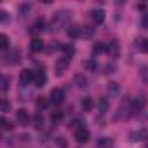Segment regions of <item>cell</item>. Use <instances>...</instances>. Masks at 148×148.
<instances>
[{"label": "cell", "instance_id": "cell-1", "mask_svg": "<svg viewBox=\"0 0 148 148\" xmlns=\"http://www.w3.org/2000/svg\"><path fill=\"white\" fill-rule=\"evenodd\" d=\"M68 16H70V12H66V11H61V12H58L54 18H52V30H59V26L63 25V23H66V19H68Z\"/></svg>", "mask_w": 148, "mask_h": 148}, {"label": "cell", "instance_id": "cell-2", "mask_svg": "<svg viewBox=\"0 0 148 148\" xmlns=\"http://www.w3.org/2000/svg\"><path fill=\"white\" fill-rule=\"evenodd\" d=\"M33 77H35V71H32V70H23L21 75H19L21 86L25 87V86H28V84H33Z\"/></svg>", "mask_w": 148, "mask_h": 148}, {"label": "cell", "instance_id": "cell-3", "mask_svg": "<svg viewBox=\"0 0 148 148\" xmlns=\"http://www.w3.org/2000/svg\"><path fill=\"white\" fill-rule=\"evenodd\" d=\"M75 141L77 143H86V141H89V138H91V134H89V131L86 129V127H79V129H75Z\"/></svg>", "mask_w": 148, "mask_h": 148}, {"label": "cell", "instance_id": "cell-4", "mask_svg": "<svg viewBox=\"0 0 148 148\" xmlns=\"http://www.w3.org/2000/svg\"><path fill=\"white\" fill-rule=\"evenodd\" d=\"M33 84L37 87H44L47 84V75L44 70H35V77H33Z\"/></svg>", "mask_w": 148, "mask_h": 148}, {"label": "cell", "instance_id": "cell-5", "mask_svg": "<svg viewBox=\"0 0 148 148\" xmlns=\"http://www.w3.org/2000/svg\"><path fill=\"white\" fill-rule=\"evenodd\" d=\"M51 103L52 105H59V103H63V99H64V91L63 89H59V87H56V89H52L51 91Z\"/></svg>", "mask_w": 148, "mask_h": 148}, {"label": "cell", "instance_id": "cell-6", "mask_svg": "<svg viewBox=\"0 0 148 148\" xmlns=\"http://www.w3.org/2000/svg\"><path fill=\"white\" fill-rule=\"evenodd\" d=\"M21 52H19V49H14V51H11L9 52V56H4V61L5 63H9V64H16V63H19V59H21V56H19Z\"/></svg>", "mask_w": 148, "mask_h": 148}, {"label": "cell", "instance_id": "cell-7", "mask_svg": "<svg viewBox=\"0 0 148 148\" xmlns=\"http://www.w3.org/2000/svg\"><path fill=\"white\" fill-rule=\"evenodd\" d=\"M68 61H70V59H66V58H61V59H58V61H56V64H54V71H56V75H63L64 70H66V66H68Z\"/></svg>", "mask_w": 148, "mask_h": 148}, {"label": "cell", "instance_id": "cell-8", "mask_svg": "<svg viewBox=\"0 0 148 148\" xmlns=\"http://www.w3.org/2000/svg\"><path fill=\"white\" fill-rule=\"evenodd\" d=\"M66 35L71 37V38H79L82 35V26H79V25H70L68 30H66Z\"/></svg>", "mask_w": 148, "mask_h": 148}, {"label": "cell", "instance_id": "cell-9", "mask_svg": "<svg viewBox=\"0 0 148 148\" xmlns=\"http://www.w3.org/2000/svg\"><path fill=\"white\" fill-rule=\"evenodd\" d=\"M106 52H108L112 58H119V54H120V47H119V42H117V40H112V42L108 44V47H106Z\"/></svg>", "mask_w": 148, "mask_h": 148}, {"label": "cell", "instance_id": "cell-10", "mask_svg": "<svg viewBox=\"0 0 148 148\" xmlns=\"http://www.w3.org/2000/svg\"><path fill=\"white\" fill-rule=\"evenodd\" d=\"M91 18H92L94 23L101 25V23L105 21V11H103V9H94V11L91 12Z\"/></svg>", "mask_w": 148, "mask_h": 148}, {"label": "cell", "instance_id": "cell-11", "mask_svg": "<svg viewBox=\"0 0 148 148\" xmlns=\"http://www.w3.org/2000/svg\"><path fill=\"white\" fill-rule=\"evenodd\" d=\"M16 119H18V122H19L21 125H26V124H28V120H30L28 112H26L25 108H21V110H18V112H16Z\"/></svg>", "mask_w": 148, "mask_h": 148}, {"label": "cell", "instance_id": "cell-12", "mask_svg": "<svg viewBox=\"0 0 148 148\" xmlns=\"http://www.w3.org/2000/svg\"><path fill=\"white\" fill-rule=\"evenodd\" d=\"M132 106H134V112H139V110H143L145 106H146V98L141 94V96H138L136 98V101L132 103Z\"/></svg>", "mask_w": 148, "mask_h": 148}, {"label": "cell", "instance_id": "cell-13", "mask_svg": "<svg viewBox=\"0 0 148 148\" xmlns=\"http://www.w3.org/2000/svg\"><path fill=\"white\" fill-rule=\"evenodd\" d=\"M80 106H82V112H91V110L94 108L92 98H84V99L80 101Z\"/></svg>", "mask_w": 148, "mask_h": 148}, {"label": "cell", "instance_id": "cell-14", "mask_svg": "<svg viewBox=\"0 0 148 148\" xmlns=\"http://www.w3.org/2000/svg\"><path fill=\"white\" fill-rule=\"evenodd\" d=\"M30 47H32V51H33V52H40V51L44 49V42H42L40 38H33V40H32V44H30Z\"/></svg>", "mask_w": 148, "mask_h": 148}, {"label": "cell", "instance_id": "cell-15", "mask_svg": "<svg viewBox=\"0 0 148 148\" xmlns=\"http://www.w3.org/2000/svg\"><path fill=\"white\" fill-rule=\"evenodd\" d=\"M33 127L35 129H42L44 127V117H42V113H35V117H33Z\"/></svg>", "mask_w": 148, "mask_h": 148}, {"label": "cell", "instance_id": "cell-16", "mask_svg": "<svg viewBox=\"0 0 148 148\" xmlns=\"http://www.w3.org/2000/svg\"><path fill=\"white\" fill-rule=\"evenodd\" d=\"M145 134H146V132H145V129H139V131L131 132V136H129V138H131V141H139V139H143V138H145Z\"/></svg>", "mask_w": 148, "mask_h": 148}, {"label": "cell", "instance_id": "cell-17", "mask_svg": "<svg viewBox=\"0 0 148 148\" xmlns=\"http://www.w3.org/2000/svg\"><path fill=\"white\" fill-rule=\"evenodd\" d=\"M75 84H77V87H86L87 86V79L79 73V75H75Z\"/></svg>", "mask_w": 148, "mask_h": 148}, {"label": "cell", "instance_id": "cell-18", "mask_svg": "<svg viewBox=\"0 0 148 148\" xmlns=\"http://www.w3.org/2000/svg\"><path fill=\"white\" fill-rule=\"evenodd\" d=\"M92 35H94V28H91V26H82V35H80V37L91 38Z\"/></svg>", "mask_w": 148, "mask_h": 148}, {"label": "cell", "instance_id": "cell-19", "mask_svg": "<svg viewBox=\"0 0 148 148\" xmlns=\"http://www.w3.org/2000/svg\"><path fill=\"white\" fill-rule=\"evenodd\" d=\"M119 91H120V87H119L117 82H110V84H108V92H110L112 96H117Z\"/></svg>", "mask_w": 148, "mask_h": 148}, {"label": "cell", "instance_id": "cell-20", "mask_svg": "<svg viewBox=\"0 0 148 148\" xmlns=\"http://www.w3.org/2000/svg\"><path fill=\"white\" fill-rule=\"evenodd\" d=\"M98 110H99V113H101V115L108 110V101H106L105 98H101V99L98 101Z\"/></svg>", "mask_w": 148, "mask_h": 148}, {"label": "cell", "instance_id": "cell-21", "mask_svg": "<svg viewBox=\"0 0 148 148\" xmlns=\"http://www.w3.org/2000/svg\"><path fill=\"white\" fill-rule=\"evenodd\" d=\"M61 119H63V112L56 110V112H52V113H51V122H52V124H58V122H61Z\"/></svg>", "mask_w": 148, "mask_h": 148}, {"label": "cell", "instance_id": "cell-22", "mask_svg": "<svg viewBox=\"0 0 148 148\" xmlns=\"http://www.w3.org/2000/svg\"><path fill=\"white\" fill-rule=\"evenodd\" d=\"M98 148H112V139L110 138H101L98 141Z\"/></svg>", "mask_w": 148, "mask_h": 148}, {"label": "cell", "instance_id": "cell-23", "mask_svg": "<svg viewBox=\"0 0 148 148\" xmlns=\"http://www.w3.org/2000/svg\"><path fill=\"white\" fill-rule=\"evenodd\" d=\"M63 52H64V58L70 59L73 56V52H75V47L73 45H63Z\"/></svg>", "mask_w": 148, "mask_h": 148}, {"label": "cell", "instance_id": "cell-24", "mask_svg": "<svg viewBox=\"0 0 148 148\" xmlns=\"http://www.w3.org/2000/svg\"><path fill=\"white\" fill-rule=\"evenodd\" d=\"M106 51V47L101 44V42H96L94 45H92V54H101V52H105Z\"/></svg>", "mask_w": 148, "mask_h": 148}, {"label": "cell", "instance_id": "cell-25", "mask_svg": "<svg viewBox=\"0 0 148 148\" xmlns=\"http://www.w3.org/2000/svg\"><path fill=\"white\" fill-rule=\"evenodd\" d=\"M47 105H49V101H47L44 96L37 98V108H38V110H44V108H47Z\"/></svg>", "mask_w": 148, "mask_h": 148}, {"label": "cell", "instance_id": "cell-26", "mask_svg": "<svg viewBox=\"0 0 148 148\" xmlns=\"http://www.w3.org/2000/svg\"><path fill=\"white\" fill-rule=\"evenodd\" d=\"M0 125H2V129H4V131H11V129H12V122H9L5 117L0 119Z\"/></svg>", "mask_w": 148, "mask_h": 148}, {"label": "cell", "instance_id": "cell-27", "mask_svg": "<svg viewBox=\"0 0 148 148\" xmlns=\"http://www.w3.org/2000/svg\"><path fill=\"white\" fill-rule=\"evenodd\" d=\"M0 47H2L4 51H7V47H9V37L7 35H0Z\"/></svg>", "mask_w": 148, "mask_h": 148}, {"label": "cell", "instance_id": "cell-28", "mask_svg": "<svg viewBox=\"0 0 148 148\" xmlns=\"http://www.w3.org/2000/svg\"><path fill=\"white\" fill-rule=\"evenodd\" d=\"M45 28V23H44V19H38L35 25H33V32H42Z\"/></svg>", "mask_w": 148, "mask_h": 148}, {"label": "cell", "instance_id": "cell-29", "mask_svg": "<svg viewBox=\"0 0 148 148\" xmlns=\"http://www.w3.org/2000/svg\"><path fill=\"white\" fill-rule=\"evenodd\" d=\"M86 68H87V70H91V71H96V70H98V64H96V61H94V59H89V61L86 63Z\"/></svg>", "mask_w": 148, "mask_h": 148}, {"label": "cell", "instance_id": "cell-30", "mask_svg": "<svg viewBox=\"0 0 148 148\" xmlns=\"http://www.w3.org/2000/svg\"><path fill=\"white\" fill-rule=\"evenodd\" d=\"M79 127H84V122H82V120L77 119V120H73V122H71V129H73V131L79 129Z\"/></svg>", "mask_w": 148, "mask_h": 148}, {"label": "cell", "instance_id": "cell-31", "mask_svg": "<svg viewBox=\"0 0 148 148\" xmlns=\"http://www.w3.org/2000/svg\"><path fill=\"white\" fill-rule=\"evenodd\" d=\"M7 89H9V79L7 77H2V91L5 92Z\"/></svg>", "mask_w": 148, "mask_h": 148}, {"label": "cell", "instance_id": "cell-32", "mask_svg": "<svg viewBox=\"0 0 148 148\" xmlns=\"http://www.w3.org/2000/svg\"><path fill=\"white\" fill-rule=\"evenodd\" d=\"M30 9H32V5H30V4H23L19 11H21V14H26V12H30Z\"/></svg>", "mask_w": 148, "mask_h": 148}, {"label": "cell", "instance_id": "cell-33", "mask_svg": "<svg viewBox=\"0 0 148 148\" xmlns=\"http://www.w3.org/2000/svg\"><path fill=\"white\" fill-rule=\"evenodd\" d=\"M9 108H11L9 101H7V99H2V112L5 113V112H9Z\"/></svg>", "mask_w": 148, "mask_h": 148}, {"label": "cell", "instance_id": "cell-34", "mask_svg": "<svg viewBox=\"0 0 148 148\" xmlns=\"http://www.w3.org/2000/svg\"><path fill=\"white\" fill-rule=\"evenodd\" d=\"M105 68H106L105 73H113V71H115V64H106Z\"/></svg>", "mask_w": 148, "mask_h": 148}, {"label": "cell", "instance_id": "cell-35", "mask_svg": "<svg viewBox=\"0 0 148 148\" xmlns=\"http://www.w3.org/2000/svg\"><path fill=\"white\" fill-rule=\"evenodd\" d=\"M141 23H143V28H145V30H148V14H145V16H143V21H141Z\"/></svg>", "mask_w": 148, "mask_h": 148}, {"label": "cell", "instance_id": "cell-36", "mask_svg": "<svg viewBox=\"0 0 148 148\" xmlns=\"http://www.w3.org/2000/svg\"><path fill=\"white\" fill-rule=\"evenodd\" d=\"M0 19H2L4 23L7 21V12H5V11H0Z\"/></svg>", "mask_w": 148, "mask_h": 148}, {"label": "cell", "instance_id": "cell-37", "mask_svg": "<svg viewBox=\"0 0 148 148\" xmlns=\"http://www.w3.org/2000/svg\"><path fill=\"white\" fill-rule=\"evenodd\" d=\"M139 42H141L143 49H145V51H148V40H139Z\"/></svg>", "mask_w": 148, "mask_h": 148}, {"label": "cell", "instance_id": "cell-38", "mask_svg": "<svg viewBox=\"0 0 148 148\" xmlns=\"http://www.w3.org/2000/svg\"><path fill=\"white\" fill-rule=\"evenodd\" d=\"M64 138H58V143H59V146H64V141H63Z\"/></svg>", "mask_w": 148, "mask_h": 148}, {"label": "cell", "instance_id": "cell-39", "mask_svg": "<svg viewBox=\"0 0 148 148\" xmlns=\"http://www.w3.org/2000/svg\"><path fill=\"white\" fill-rule=\"evenodd\" d=\"M146 148H148V139H146Z\"/></svg>", "mask_w": 148, "mask_h": 148}]
</instances>
